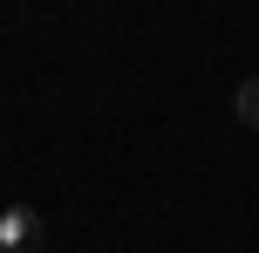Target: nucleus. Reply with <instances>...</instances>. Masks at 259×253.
<instances>
[{
	"label": "nucleus",
	"mask_w": 259,
	"mask_h": 253,
	"mask_svg": "<svg viewBox=\"0 0 259 253\" xmlns=\"http://www.w3.org/2000/svg\"><path fill=\"white\" fill-rule=\"evenodd\" d=\"M41 240H48V226H41L34 205H7L0 212V253H41Z\"/></svg>",
	"instance_id": "obj_1"
},
{
	"label": "nucleus",
	"mask_w": 259,
	"mask_h": 253,
	"mask_svg": "<svg viewBox=\"0 0 259 253\" xmlns=\"http://www.w3.org/2000/svg\"><path fill=\"white\" fill-rule=\"evenodd\" d=\"M232 110H239V123H246V130H259V76H246V82H239Z\"/></svg>",
	"instance_id": "obj_2"
}]
</instances>
